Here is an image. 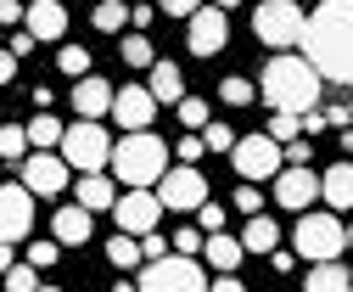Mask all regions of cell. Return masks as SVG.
<instances>
[{
  "mask_svg": "<svg viewBox=\"0 0 353 292\" xmlns=\"http://www.w3.org/2000/svg\"><path fill=\"white\" fill-rule=\"evenodd\" d=\"M12 79H17V57L0 51V85H12Z\"/></svg>",
  "mask_w": 353,
  "mask_h": 292,
  "instance_id": "bcb514c9",
  "label": "cell"
},
{
  "mask_svg": "<svg viewBox=\"0 0 353 292\" xmlns=\"http://www.w3.org/2000/svg\"><path fill=\"white\" fill-rule=\"evenodd\" d=\"M241 253H247V247L236 236H225V231H208V242H202V264H213L219 275H230L241 264Z\"/></svg>",
  "mask_w": 353,
  "mask_h": 292,
  "instance_id": "44dd1931",
  "label": "cell"
},
{
  "mask_svg": "<svg viewBox=\"0 0 353 292\" xmlns=\"http://www.w3.org/2000/svg\"><path fill=\"white\" fill-rule=\"evenodd\" d=\"M118 57H123L129 68H152V62H157V51H152L146 34H123V39H118Z\"/></svg>",
  "mask_w": 353,
  "mask_h": 292,
  "instance_id": "4316f807",
  "label": "cell"
},
{
  "mask_svg": "<svg viewBox=\"0 0 353 292\" xmlns=\"http://www.w3.org/2000/svg\"><path fill=\"white\" fill-rule=\"evenodd\" d=\"M107 264H118V270H135V264H146V253H141V236H112L107 242Z\"/></svg>",
  "mask_w": 353,
  "mask_h": 292,
  "instance_id": "d4e9b609",
  "label": "cell"
},
{
  "mask_svg": "<svg viewBox=\"0 0 353 292\" xmlns=\"http://www.w3.org/2000/svg\"><path fill=\"white\" fill-rule=\"evenodd\" d=\"M0 281H6V292H34V286H39V270L23 259V264H12V270L0 275Z\"/></svg>",
  "mask_w": 353,
  "mask_h": 292,
  "instance_id": "1f68e13d",
  "label": "cell"
},
{
  "mask_svg": "<svg viewBox=\"0 0 353 292\" xmlns=\"http://www.w3.org/2000/svg\"><path fill=\"white\" fill-rule=\"evenodd\" d=\"M263 101H270L275 113H308L320 101V90H325V79H320V68L308 62V57H292V51H275L270 62H263Z\"/></svg>",
  "mask_w": 353,
  "mask_h": 292,
  "instance_id": "7a4b0ae2",
  "label": "cell"
},
{
  "mask_svg": "<svg viewBox=\"0 0 353 292\" xmlns=\"http://www.w3.org/2000/svg\"><path fill=\"white\" fill-rule=\"evenodd\" d=\"M208 0H157V12L163 17H191V12H202Z\"/></svg>",
  "mask_w": 353,
  "mask_h": 292,
  "instance_id": "f35d334b",
  "label": "cell"
},
{
  "mask_svg": "<svg viewBox=\"0 0 353 292\" xmlns=\"http://www.w3.org/2000/svg\"><path fill=\"white\" fill-rule=\"evenodd\" d=\"M303 51L331 85H353V0H320L308 12Z\"/></svg>",
  "mask_w": 353,
  "mask_h": 292,
  "instance_id": "6da1fadb",
  "label": "cell"
},
{
  "mask_svg": "<svg viewBox=\"0 0 353 292\" xmlns=\"http://www.w3.org/2000/svg\"><path fill=\"white\" fill-rule=\"evenodd\" d=\"M23 130H28V141H34V146H62V130H68V124H57L51 113H34Z\"/></svg>",
  "mask_w": 353,
  "mask_h": 292,
  "instance_id": "484cf974",
  "label": "cell"
},
{
  "mask_svg": "<svg viewBox=\"0 0 353 292\" xmlns=\"http://www.w3.org/2000/svg\"><path fill=\"white\" fill-rule=\"evenodd\" d=\"M141 292H208V275H202V264L191 253H174L168 247L163 259H146Z\"/></svg>",
  "mask_w": 353,
  "mask_h": 292,
  "instance_id": "52a82bcc",
  "label": "cell"
},
{
  "mask_svg": "<svg viewBox=\"0 0 353 292\" xmlns=\"http://www.w3.org/2000/svg\"><path fill=\"white\" fill-rule=\"evenodd\" d=\"M12 264H17V259H12V242H0V275H6Z\"/></svg>",
  "mask_w": 353,
  "mask_h": 292,
  "instance_id": "681fc988",
  "label": "cell"
},
{
  "mask_svg": "<svg viewBox=\"0 0 353 292\" xmlns=\"http://www.w3.org/2000/svg\"><path fill=\"white\" fill-rule=\"evenodd\" d=\"M90 225H96V220H90V208H79V202H73V208H62V214L51 220V236H57L62 247H84V242H90Z\"/></svg>",
  "mask_w": 353,
  "mask_h": 292,
  "instance_id": "ffe728a7",
  "label": "cell"
},
{
  "mask_svg": "<svg viewBox=\"0 0 353 292\" xmlns=\"http://www.w3.org/2000/svg\"><path fill=\"white\" fill-rule=\"evenodd\" d=\"M325 124H331V113H320V107H308V113H303V130H308V135L325 130Z\"/></svg>",
  "mask_w": 353,
  "mask_h": 292,
  "instance_id": "f6af8a7d",
  "label": "cell"
},
{
  "mask_svg": "<svg viewBox=\"0 0 353 292\" xmlns=\"http://www.w3.org/2000/svg\"><path fill=\"white\" fill-rule=\"evenodd\" d=\"M292 242H297V253H303L308 264L342 259V253H347V225L336 220V208H303V220H297Z\"/></svg>",
  "mask_w": 353,
  "mask_h": 292,
  "instance_id": "277c9868",
  "label": "cell"
},
{
  "mask_svg": "<svg viewBox=\"0 0 353 292\" xmlns=\"http://www.w3.org/2000/svg\"><path fill=\"white\" fill-rule=\"evenodd\" d=\"M219 96H225L230 107H247V101H252V79H241V73H230L225 85H219Z\"/></svg>",
  "mask_w": 353,
  "mask_h": 292,
  "instance_id": "d590c367",
  "label": "cell"
},
{
  "mask_svg": "<svg viewBox=\"0 0 353 292\" xmlns=\"http://www.w3.org/2000/svg\"><path fill=\"white\" fill-rule=\"evenodd\" d=\"M23 28L34 39H62L68 34V6H62V0H34V6L23 12Z\"/></svg>",
  "mask_w": 353,
  "mask_h": 292,
  "instance_id": "2e32d148",
  "label": "cell"
},
{
  "mask_svg": "<svg viewBox=\"0 0 353 292\" xmlns=\"http://www.w3.org/2000/svg\"><path fill=\"white\" fill-rule=\"evenodd\" d=\"M34 292H62V286H34Z\"/></svg>",
  "mask_w": 353,
  "mask_h": 292,
  "instance_id": "db71d44e",
  "label": "cell"
},
{
  "mask_svg": "<svg viewBox=\"0 0 353 292\" xmlns=\"http://www.w3.org/2000/svg\"><path fill=\"white\" fill-rule=\"evenodd\" d=\"M320 197H325V208L347 214L353 208V163H331V169L320 175Z\"/></svg>",
  "mask_w": 353,
  "mask_h": 292,
  "instance_id": "d6986e66",
  "label": "cell"
},
{
  "mask_svg": "<svg viewBox=\"0 0 353 292\" xmlns=\"http://www.w3.org/2000/svg\"><path fill=\"white\" fill-rule=\"evenodd\" d=\"M28 130H23V124H0V157H6V163H23L28 157Z\"/></svg>",
  "mask_w": 353,
  "mask_h": 292,
  "instance_id": "83f0119b",
  "label": "cell"
},
{
  "mask_svg": "<svg viewBox=\"0 0 353 292\" xmlns=\"http://www.w3.org/2000/svg\"><path fill=\"white\" fill-rule=\"evenodd\" d=\"M174 152H180V163H196L208 146H202V135H180V146H174Z\"/></svg>",
  "mask_w": 353,
  "mask_h": 292,
  "instance_id": "b9f144b4",
  "label": "cell"
},
{
  "mask_svg": "<svg viewBox=\"0 0 353 292\" xmlns=\"http://www.w3.org/2000/svg\"><path fill=\"white\" fill-rule=\"evenodd\" d=\"M202 146H208V152H230V146H236V130L208 118V124H202Z\"/></svg>",
  "mask_w": 353,
  "mask_h": 292,
  "instance_id": "4dcf8cb0",
  "label": "cell"
},
{
  "mask_svg": "<svg viewBox=\"0 0 353 292\" xmlns=\"http://www.w3.org/2000/svg\"><path fill=\"white\" fill-rule=\"evenodd\" d=\"M107 169H112L118 186H157L168 175V146L152 130H129L123 141H112V163Z\"/></svg>",
  "mask_w": 353,
  "mask_h": 292,
  "instance_id": "3957f363",
  "label": "cell"
},
{
  "mask_svg": "<svg viewBox=\"0 0 353 292\" xmlns=\"http://www.w3.org/2000/svg\"><path fill=\"white\" fill-rule=\"evenodd\" d=\"M129 23V6H123V0H101V6H96V28L101 34H118Z\"/></svg>",
  "mask_w": 353,
  "mask_h": 292,
  "instance_id": "f1b7e54d",
  "label": "cell"
},
{
  "mask_svg": "<svg viewBox=\"0 0 353 292\" xmlns=\"http://www.w3.org/2000/svg\"><path fill=\"white\" fill-rule=\"evenodd\" d=\"M275 202L292 208V214L314 208L320 202V175H308V163H286V169L275 175Z\"/></svg>",
  "mask_w": 353,
  "mask_h": 292,
  "instance_id": "5bb4252c",
  "label": "cell"
},
{
  "mask_svg": "<svg viewBox=\"0 0 353 292\" xmlns=\"http://www.w3.org/2000/svg\"><path fill=\"white\" fill-rule=\"evenodd\" d=\"M196 225H202V231H219V225H225V208H219V202H202V208H196Z\"/></svg>",
  "mask_w": 353,
  "mask_h": 292,
  "instance_id": "ab89813d",
  "label": "cell"
},
{
  "mask_svg": "<svg viewBox=\"0 0 353 292\" xmlns=\"http://www.w3.org/2000/svg\"><path fill=\"white\" fill-rule=\"evenodd\" d=\"M57 68H62L68 79H84V73H90V51H84V46H62V51H57Z\"/></svg>",
  "mask_w": 353,
  "mask_h": 292,
  "instance_id": "f546056e",
  "label": "cell"
},
{
  "mask_svg": "<svg viewBox=\"0 0 353 292\" xmlns=\"http://www.w3.org/2000/svg\"><path fill=\"white\" fill-rule=\"evenodd\" d=\"M23 12H28L23 0H0V28H17V23H23Z\"/></svg>",
  "mask_w": 353,
  "mask_h": 292,
  "instance_id": "60d3db41",
  "label": "cell"
},
{
  "mask_svg": "<svg viewBox=\"0 0 353 292\" xmlns=\"http://www.w3.org/2000/svg\"><path fill=\"white\" fill-rule=\"evenodd\" d=\"M152 191L163 197L168 214H196V208L208 202V175H196V163H180V169H168Z\"/></svg>",
  "mask_w": 353,
  "mask_h": 292,
  "instance_id": "30bf717a",
  "label": "cell"
},
{
  "mask_svg": "<svg viewBox=\"0 0 353 292\" xmlns=\"http://www.w3.org/2000/svg\"><path fill=\"white\" fill-rule=\"evenodd\" d=\"M174 107H180V124H185V130H202V124H208V101H202V96H180Z\"/></svg>",
  "mask_w": 353,
  "mask_h": 292,
  "instance_id": "836d02e7",
  "label": "cell"
},
{
  "mask_svg": "<svg viewBox=\"0 0 353 292\" xmlns=\"http://www.w3.org/2000/svg\"><path fill=\"white\" fill-rule=\"evenodd\" d=\"M146 90H152L157 101H180V96H185V73L174 68V62H152V68H146Z\"/></svg>",
  "mask_w": 353,
  "mask_h": 292,
  "instance_id": "603a6c76",
  "label": "cell"
},
{
  "mask_svg": "<svg viewBox=\"0 0 353 292\" xmlns=\"http://www.w3.org/2000/svg\"><path fill=\"white\" fill-rule=\"evenodd\" d=\"M112 85H107V79H96V73H84L79 79V85H73V113L79 118H101V113H112Z\"/></svg>",
  "mask_w": 353,
  "mask_h": 292,
  "instance_id": "e0dca14e",
  "label": "cell"
},
{
  "mask_svg": "<svg viewBox=\"0 0 353 292\" xmlns=\"http://www.w3.org/2000/svg\"><path fill=\"white\" fill-rule=\"evenodd\" d=\"M347 247H353V225H347Z\"/></svg>",
  "mask_w": 353,
  "mask_h": 292,
  "instance_id": "11a10c76",
  "label": "cell"
},
{
  "mask_svg": "<svg viewBox=\"0 0 353 292\" xmlns=\"http://www.w3.org/2000/svg\"><path fill=\"white\" fill-rule=\"evenodd\" d=\"M34 46H39V39H34V34H28V28H17V34H12V46H6V51H12V57H17V62H23V57H28V51H34Z\"/></svg>",
  "mask_w": 353,
  "mask_h": 292,
  "instance_id": "7bdbcfd3",
  "label": "cell"
},
{
  "mask_svg": "<svg viewBox=\"0 0 353 292\" xmlns=\"http://www.w3.org/2000/svg\"><path fill=\"white\" fill-rule=\"evenodd\" d=\"M213 6H225V12H230V6H241V0H213Z\"/></svg>",
  "mask_w": 353,
  "mask_h": 292,
  "instance_id": "f5cc1de1",
  "label": "cell"
},
{
  "mask_svg": "<svg viewBox=\"0 0 353 292\" xmlns=\"http://www.w3.org/2000/svg\"><path fill=\"white\" fill-rule=\"evenodd\" d=\"M163 214H168V208H163V197H157L152 186H129V191L112 202V220H118L123 236H146V231H157Z\"/></svg>",
  "mask_w": 353,
  "mask_h": 292,
  "instance_id": "9c48e42d",
  "label": "cell"
},
{
  "mask_svg": "<svg viewBox=\"0 0 353 292\" xmlns=\"http://www.w3.org/2000/svg\"><path fill=\"white\" fill-rule=\"evenodd\" d=\"M303 28H308V17H303L297 0H263V6L252 12V34H258L270 51H292V46H303Z\"/></svg>",
  "mask_w": 353,
  "mask_h": 292,
  "instance_id": "8992f818",
  "label": "cell"
},
{
  "mask_svg": "<svg viewBox=\"0 0 353 292\" xmlns=\"http://www.w3.org/2000/svg\"><path fill=\"white\" fill-rule=\"evenodd\" d=\"M112 118H118V130H152V118H157V96L146 85H123L112 96Z\"/></svg>",
  "mask_w": 353,
  "mask_h": 292,
  "instance_id": "9a60e30c",
  "label": "cell"
},
{
  "mask_svg": "<svg viewBox=\"0 0 353 292\" xmlns=\"http://www.w3.org/2000/svg\"><path fill=\"white\" fill-rule=\"evenodd\" d=\"M286 163H308V141H303V135L286 141Z\"/></svg>",
  "mask_w": 353,
  "mask_h": 292,
  "instance_id": "7dc6e473",
  "label": "cell"
},
{
  "mask_svg": "<svg viewBox=\"0 0 353 292\" xmlns=\"http://www.w3.org/2000/svg\"><path fill=\"white\" fill-rule=\"evenodd\" d=\"M241 247H247V253H275V247H281V225H275V220H263V214H247Z\"/></svg>",
  "mask_w": 353,
  "mask_h": 292,
  "instance_id": "cb8c5ba5",
  "label": "cell"
},
{
  "mask_svg": "<svg viewBox=\"0 0 353 292\" xmlns=\"http://www.w3.org/2000/svg\"><path fill=\"white\" fill-rule=\"evenodd\" d=\"M112 202H118V180L112 175H79V208H90V214H112Z\"/></svg>",
  "mask_w": 353,
  "mask_h": 292,
  "instance_id": "ac0fdd59",
  "label": "cell"
},
{
  "mask_svg": "<svg viewBox=\"0 0 353 292\" xmlns=\"http://www.w3.org/2000/svg\"><path fill=\"white\" fill-rule=\"evenodd\" d=\"M141 253H146V259H163V253H168V242H163L157 231H146V236H141Z\"/></svg>",
  "mask_w": 353,
  "mask_h": 292,
  "instance_id": "ee69618b",
  "label": "cell"
},
{
  "mask_svg": "<svg viewBox=\"0 0 353 292\" xmlns=\"http://www.w3.org/2000/svg\"><path fill=\"white\" fill-rule=\"evenodd\" d=\"M185 46H191L196 57H219V51H225V46H230L225 6H213V0H208L202 12H191V17H185Z\"/></svg>",
  "mask_w": 353,
  "mask_h": 292,
  "instance_id": "8fae6325",
  "label": "cell"
},
{
  "mask_svg": "<svg viewBox=\"0 0 353 292\" xmlns=\"http://www.w3.org/2000/svg\"><path fill=\"white\" fill-rule=\"evenodd\" d=\"M303 292H353V275H347V264H336V259H320V264H308V281H303Z\"/></svg>",
  "mask_w": 353,
  "mask_h": 292,
  "instance_id": "7402d4cb",
  "label": "cell"
},
{
  "mask_svg": "<svg viewBox=\"0 0 353 292\" xmlns=\"http://www.w3.org/2000/svg\"><path fill=\"white\" fill-rule=\"evenodd\" d=\"M208 292H247L236 275H219V281H208Z\"/></svg>",
  "mask_w": 353,
  "mask_h": 292,
  "instance_id": "c3c4849f",
  "label": "cell"
},
{
  "mask_svg": "<svg viewBox=\"0 0 353 292\" xmlns=\"http://www.w3.org/2000/svg\"><path fill=\"white\" fill-rule=\"evenodd\" d=\"M62 157H68L73 175H96V169L112 163V135L101 130L96 118H79V124L62 130Z\"/></svg>",
  "mask_w": 353,
  "mask_h": 292,
  "instance_id": "5b68a950",
  "label": "cell"
},
{
  "mask_svg": "<svg viewBox=\"0 0 353 292\" xmlns=\"http://www.w3.org/2000/svg\"><path fill=\"white\" fill-rule=\"evenodd\" d=\"M230 157H236V175H241V180H270V175H281V169H286V146H281L270 130L236 135Z\"/></svg>",
  "mask_w": 353,
  "mask_h": 292,
  "instance_id": "ba28073f",
  "label": "cell"
},
{
  "mask_svg": "<svg viewBox=\"0 0 353 292\" xmlns=\"http://www.w3.org/2000/svg\"><path fill=\"white\" fill-rule=\"evenodd\" d=\"M112 292H141V281H118V286H112Z\"/></svg>",
  "mask_w": 353,
  "mask_h": 292,
  "instance_id": "816d5d0a",
  "label": "cell"
},
{
  "mask_svg": "<svg viewBox=\"0 0 353 292\" xmlns=\"http://www.w3.org/2000/svg\"><path fill=\"white\" fill-rule=\"evenodd\" d=\"M34 231V191L28 186H0V242H23Z\"/></svg>",
  "mask_w": 353,
  "mask_h": 292,
  "instance_id": "4fadbf2b",
  "label": "cell"
},
{
  "mask_svg": "<svg viewBox=\"0 0 353 292\" xmlns=\"http://www.w3.org/2000/svg\"><path fill=\"white\" fill-rule=\"evenodd\" d=\"M347 118H353V107H347Z\"/></svg>",
  "mask_w": 353,
  "mask_h": 292,
  "instance_id": "9f6ffc18",
  "label": "cell"
},
{
  "mask_svg": "<svg viewBox=\"0 0 353 292\" xmlns=\"http://www.w3.org/2000/svg\"><path fill=\"white\" fill-rule=\"evenodd\" d=\"M57 253H62V242H57V236H51V242H34V247H28V264H34V270H51Z\"/></svg>",
  "mask_w": 353,
  "mask_h": 292,
  "instance_id": "8d00e7d4",
  "label": "cell"
},
{
  "mask_svg": "<svg viewBox=\"0 0 353 292\" xmlns=\"http://www.w3.org/2000/svg\"><path fill=\"white\" fill-rule=\"evenodd\" d=\"M17 169H23V186L34 191V197H57V191H68V157L62 152H46V146H39L34 157H23L17 163Z\"/></svg>",
  "mask_w": 353,
  "mask_h": 292,
  "instance_id": "7c38bea8",
  "label": "cell"
},
{
  "mask_svg": "<svg viewBox=\"0 0 353 292\" xmlns=\"http://www.w3.org/2000/svg\"><path fill=\"white\" fill-rule=\"evenodd\" d=\"M202 225H180V231H174V253H191V259H202Z\"/></svg>",
  "mask_w": 353,
  "mask_h": 292,
  "instance_id": "e575fe53",
  "label": "cell"
},
{
  "mask_svg": "<svg viewBox=\"0 0 353 292\" xmlns=\"http://www.w3.org/2000/svg\"><path fill=\"white\" fill-rule=\"evenodd\" d=\"M342 152L353 157V124H342Z\"/></svg>",
  "mask_w": 353,
  "mask_h": 292,
  "instance_id": "f907efd6",
  "label": "cell"
},
{
  "mask_svg": "<svg viewBox=\"0 0 353 292\" xmlns=\"http://www.w3.org/2000/svg\"><path fill=\"white\" fill-rule=\"evenodd\" d=\"M270 135H275L281 146L297 141V135H303V113H275V118H270Z\"/></svg>",
  "mask_w": 353,
  "mask_h": 292,
  "instance_id": "d6a6232c",
  "label": "cell"
},
{
  "mask_svg": "<svg viewBox=\"0 0 353 292\" xmlns=\"http://www.w3.org/2000/svg\"><path fill=\"white\" fill-rule=\"evenodd\" d=\"M236 208H241V214H263V191H258V180H241Z\"/></svg>",
  "mask_w": 353,
  "mask_h": 292,
  "instance_id": "74e56055",
  "label": "cell"
}]
</instances>
